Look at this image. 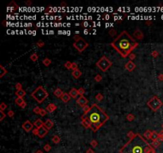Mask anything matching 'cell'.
Listing matches in <instances>:
<instances>
[{"label":"cell","instance_id":"1","mask_svg":"<svg viewBox=\"0 0 163 153\" xmlns=\"http://www.w3.org/2000/svg\"><path fill=\"white\" fill-rule=\"evenodd\" d=\"M110 46L120 55L123 58H126L133 50L138 46V43L127 33L123 31L119 34L112 42Z\"/></svg>","mask_w":163,"mask_h":153},{"label":"cell","instance_id":"2","mask_svg":"<svg viewBox=\"0 0 163 153\" xmlns=\"http://www.w3.org/2000/svg\"><path fill=\"white\" fill-rule=\"evenodd\" d=\"M81 117H85L90 121L91 129L94 132L99 131L109 120V116L97 104L92 105L88 113L84 114Z\"/></svg>","mask_w":163,"mask_h":153},{"label":"cell","instance_id":"3","mask_svg":"<svg viewBox=\"0 0 163 153\" xmlns=\"http://www.w3.org/2000/svg\"><path fill=\"white\" fill-rule=\"evenodd\" d=\"M152 146L140 134L135 133L119 150L120 153H149Z\"/></svg>","mask_w":163,"mask_h":153},{"label":"cell","instance_id":"4","mask_svg":"<svg viewBox=\"0 0 163 153\" xmlns=\"http://www.w3.org/2000/svg\"><path fill=\"white\" fill-rule=\"evenodd\" d=\"M30 96L38 104H42L46 98L48 97L49 93H48V92L43 88V86L40 85L32 92Z\"/></svg>","mask_w":163,"mask_h":153},{"label":"cell","instance_id":"5","mask_svg":"<svg viewBox=\"0 0 163 153\" xmlns=\"http://www.w3.org/2000/svg\"><path fill=\"white\" fill-rule=\"evenodd\" d=\"M96 65L102 71V72L105 73L111 67V65H112V62H111L107 57L104 55V56H102L101 57H100L99 60H98L97 62L96 63Z\"/></svg>","mask_w":163,"mask_h":153},{"label":"cell","instance_id":"6","mask_svg":"<svg viewBox=\"0 0 163 153\" xmlns=\"http://www.w3.org/2000/svg\"><path fill=\"white\" fill-rule=\"evenodd\" d=\"M146 105H147L152 111L155 113V112L159 110V109L162 107L163 102L161 100V99H159V98L157 97V96H153V97L147 101Z\"/></svg>","mask_w":163,"mask_h":153},{"label":"cell","instance_id":"7","mask_svg":"<svg viewBox=\"0 0 163 153\" xmlns=\"http://www.w3.org/2000/svg\"><path fill=\"white\" fill-rule=\"evenodd\" d=\"M73 47H74L76 50H77L79 53H82L83 51H85L87 48L88 47V43L86 42V41L84 39V38L81 37L80 39H78L77 41H75L73 42Z\"/></svg>","mask_w":163,"mask_h":153},{"label":"cell","instance_id":"8","mask_svg":"<svg viewBox=\"0 0 163 153\" xmlns=\"http://www.w3.org/2000/svg\"><path fill=\"white\" fill-rule=\"evenodd\" d=\"M34 126V124H32L29 120H27V121H26L21 124V128H22V129L25 131L26 132H29L31 130H33Z\"/></svg>","mask_w":163,"mask_h":153},{"label":"cell","instance_id":"9","mask_svg":"<svg viewBox=\"0 0 163 153\" xmlns=\"http://www.w3.org/2000/svg\"><path fill=\"white\" fill-rule=\"evenodd\" d=\"M124 67H125V69L127 70L128 72H132V71H134L135 69V68H136V65L132 61H128L125 64Z\"/></svg>","mask_w":163,"mask_h":153},{"label":"cell","instance_id":"10","mask_svg":"<svg viewBox=\"0 0 163 153\" xmlns=\"http://www.w3.org/2000/svg\"><path fill=\"white\" fill-rule=\"evenodd\" d=\"M77 103L80 106L81 108H83L84 106H85L88 105V99L85 97V96H81V97H80L78 98V99L77 100Z\"/></svg>","mask_w":163,"mask_h":153},{"label":"cell","instance_id":"11","mask_svg":"<svg viewBox=\"0 0 163 153\" xmlns=\"http://www.w3.org/2000/svg\"><path fill=\"white\" fill-rule=\"evenodd\" d=\"M14 103L18 106H19L20 108H25L26 107V105H27L26 102L24 100L23 98H20V97L16 98V99L14 100Z\"/></svg>","mask_w":163,"mask_h":153},{"label":"cell","instance_id":"12","mask_svg":"<svg viewBox=\"0 0 163 153\" xmlns=\"http://www.w3.org/2000/svg\"><path fill=\"white\" fill-rule=\"evenodd\" d=\"M133 36L138 40H142L144 38V34L140 29H136L133 33Z\"/></svg>","mask_w":163,"mask_h":153},{"label":"cell","instance_id":"13","mask_svg":"<svg viewBox=\"0 0 163 153\" xmlns=\"http://www.w3.org/2000/svg\"><path fill=\"white\" fill-rule=\"evenodd\" d=\"M48 132H49V130L45 126L41 127V128H38V136H38V137L41 138V139L44 138L45 136L48 134Z\"/></svg>","mask_w":163,"mask_h":153},{"label":"cell","instance_id":"14","mask_svg":"<svg viewBox=\"0 0 163 153\" xmlns=\"http://www.w3.org/2000/svg\"><path fill=\"white\" fill-rule=\"evenodd\" d=\"M18 9V6L17 4H16V2L14 1H12L7 6V10L10 12H14L15 11V10H17Z\"/></svg>","mask_w":163,"mask_h":153},{"label":"cell","instance_id":"15","mask_svg":"<svg viewBox=\"0 0 163 153\" xmlns=\"http://www.w3.org/2000/svg\"><path fill=\"white\" fill-rule=\"evenodd\" d=\"M81 125L86 129H88V128L91 129V123L85 117H81Z\"/></svg>","mask_w":163,"mask_h":153},{"label":"cell","instance_id":"16","mask_svg":"<svg viewBox=\"0 0 163 153\" xmlns=\"http://www.w3.org/2000/svg\"><path fill=\"white\" fill-rule=\"evenodd\" d=\"M44 126L47 128L48 130H50V129H52V128H53V126H54V123H53V121H52V120H50V119H47L46 121L44 122Z\"/></svg>","mask_w":163,"mask_h":153},{"label":"cell","instance_id":"17","mask_svg":"<svg viewBox=\"0 0 163 153\" xmlns=\"http://www.w3.org/2000/svg\"><path fill=\"white\" fill-rule=\"evenodd\" d=\"M57 108V105H55V104L53 103H51V104H49V105L46 106V111L48 112V113H53L54 111L56 110V109Z\"/></svg>","mask_w":163,"mask_h":153},{"label":"cell","instance_id":"18","mask_svg":"<svg viewBox=\"0 0 163 153\" xmlns=\"http://www.w3.org/2000/svg\"><path fill=\"white\" fill-rule=\"evenodd\" d=\"M71 97H70V95L69 92H64V94L62 95V97H61V100H62V102L64 103H68L69 101L70 100H71Z\"/></svg>","mask_w":163,"mask_h":153},{"label":"cell","instance_id":"19","mask_svg":"<svg viewBox=\"0 0 163 153\" xmlns=\"http://www.w3.org/2000/svg\"><path fill=\"white\" fill-rule=\"evenodd\" d=\"M81 75H82V73H81V71L79 69L73 70L72 72V76H73V78L75 79H79L81 76Z\"/></svg>","mask_w":163,"mask_h":153},{"label":"cell","instance_id":"20","mask_svg":"<svg viewBox=\"0 0 163 153\" xmlns=\"http://www.w3.org/2000/svg\"><path fill=\"white\" fill-rule=\"evenodd\" d=\"M69 93L70 97H71L72 98H74V99H76L77 96L79 95L78 94V89H77L76 88H72L71 89H70V91H69Z\"/></svg>","mask_w":163,"mask_h":153},{"label":"cell","instance_id":"21","mask_svg":"<svg viewBox=\"0 0 163 153\" xmlns=\"http://www.w3.org/2000/svg\"><path fill=\"white\" fill-rule=\"evenodd\" d=\"M63 94H64V92L62 91L61 89H60V88H57L53 91V95L57 98H61Z\"/></svg>","mask_w":163,"mask_h":153},{"label":"cell","instance_id":"22","mask_svg":"<svg viewBox=\"0 0 163 153\" xmlns=\"http://www.w3.org/2000/svg\"><path fill=\"white\" fill-rule=\"evenodd\" d=\"M15 95L17 96V97L23 98L26 95V92L23 89H19V90H17V91L15 92Z\"/></svg>","mask_w":163,"mask_h":153},{"label":"cell","instance_id":"23","mask_svg":"<svg viewBox=\"0 0 163 153\" xmlns=\"http://www.w3.org/2000/svg\"><path fill=\"white\" fill-rule=\"evenodd\" d=\"M34 125L37 128H39L41 127L44 126V122H43L41 119H37L36 121L34 122Z\"/></svg>","mask_w":163,"mask_h":153},{"label":"cell","instance_id":"24","mask_svg":"<svg viewBox=\"0 0 163 153\" xmlns=\"http://www.w3.org/2000/svg\"><path fill=\"white\" fill-rule=\"evenodd\" d=\"M8 73V71L2 65H0V78L3 77L4 75H6Z\"/></svg>","mask_w":163,"mask_h":153},{"label":"cell","instance_id":"25","mask_svg":"<svg viewBox=\"0 0 163 153\" xmlns=\"http://www.w3.org/2000/svg\"><path fill=\"white\" fill-rule=\"evenodd\" d=\"M42 63L45 66L48 67L51 65V63H52V61H51V59H50L49 57H45V59L42 60Z\"/></svg>","mask_w":163,"mask_h":153},{"label":"cell","instance_id":"26","mask_svg":"<svg viewBox=\"0 0 163 153\" xmlns=\"http://www.w3.org/2000/svg\"><path fill=\"white\" fill-rule=\"evenodd\" d=\"M52 141H53V144H57L60 143V142H61V138H60L59 136L55 135V136H53V137H52Z\"/></svg>","mask_w":163,"mask_h":153},{"label":"cell","instance_id":"27","mask_svg":"<svg viewBox=\"0 0 163 153\" xmlns=\"http://www.w3.org/2000/svg\"><path fill=\"white\" fill-rule=\"evenodd\" d=\"M158 136H159V133H157L156 131H153L152 132V134H151V138H150V140H157V138H158Z\"/></svg>","mask_w":163,"mask_h":153},{"label":"cell","instance_id":"28","mask_svg":"<svg viewBox=\"0 0 163 153\" xmlns=\"http://www.w3.org/2000/svg\"><path fill=\"white\" fill-rule=\"evenodd\" d=\"M150 145L152 146L153 148L155 149V148H157V147L161 145V142L158 141V140H154V141H152V143H151Z\"/></svg>","mask_w":163,"mask_h":153},{"label":"cell","instance_id":"29","mask_svg":"<svg viewBox=\"0 0 163 153\" xmlns=\"http://www.w3.org/2000/svg\"><path fill=\"white\" fill-rule=\"evenodd\" d=\"M151 134H152V132L150 130H146L145 132L143 134V136L145 137L146 140H150L151 138Z\"/></svg>","mask_w":163,"mask_h":153},{"label":"cell","instance_id":"30","mask_svg":"<svg viewBox=\"0 0 163 153\" xmlns=\"http://www.w3.org/2000/svg\"><path fill=\"white\" fill-rule=\"evenodd\" d=\"M108 34H109L111 37L115 38L116 35H117V31H116V30H115L114 28H111L108 31Z\"/></svg>","mask_w":163,"mask_h":153},{"label":"cell","instance_id":"31","mask_svg":"<svg viewBox=\"0 0 163 153\" xmlns=\"http://www.w3.org/2000/svg\"><path fill=\"white\" fill-rule=\"evenodd\" d=\"M135 116H134V114H132V113H128L126 116V119H127V121H129V122H131V121H133L135 120Z\"/></svg>","mask_w":163,"mask_h":153},{"label":"cell","instance_id":"32","mask_svg":"<svg viewBox=\"0 0 163 153\" xmlns=\"http://www.w3.org/2000/svg\"><path fill=\"white\" fill-rule=\"evenodd\" d=\"M29 58H30V60H31L32 61L36 62L37 60H38V55H37L36 53H34V54H32L31 55H30Z\"/></svg>","mask_w":163,"mask_h":153},{"label":"cell","instance_id":"33","mask_svg":"<svg viewBox=\"0 0 163 153\" xmlns=\"http://www.w3.org/2000/svg\"><path fill=\"white\" fill-rule=\"evenodd\" d=\"M96 100H98V101H102V100H104V95L102 93H100V92L97 93L96 95Z\"/></svg>","mask_w":163,"mask_h":153},{"label":"cell","instance_id":"34","mask_svg":"<svg viewBox=\"0 0 163 153\" xmlns=\"http://www.w3.org/2000/svg\"><path fill=\"white\" fill-rule=\"evenodd\" d=\"M72 62L69 61H65V63L64 64V68H66L67 69H71V68H72Z\"/></svg>","mask_w":163,"mask_h":153},{"label":"cell","instance_id":"35","mask_svg":"<svg viewBox=\"0 0 163 153\" xmlns=\"http://www.w3.org/2000/svg\"><path fill=\"white\" fill-rule=\"evenodd\" d=\"M102 79H103V76L100 75V74H96V76H95V77H94V80L96 81V82H100V81H102Z\"/></svg>","mask_w":163,"mask_h":153},{"label":"cell","instance_id":"36","mask_svg":"<svg viewBox=\"0 0 163 153\" xmlns=\"http://www.w3.org/2000/svg\"><path fill=\"white\" fill-rule=\"evenodd\" d=\"M90 108H91V106H89V105H85V106H84V107L82 108V110H83V112H84V114H86V113H88V112H89V110H90Z\"/></svg>","mask_w":163,"mask_h":153},{"label":"cell","instance_id":"37","mask_svg":"<svg viewBox=\"0 0 163 153\" xmlns=\"http://www.w3.org/2000/svg\"><path fill=\"white\" fill-rule=\"evenodd\" d=\"M7 108V105L6 103L4 102H2L1 104H0V111H3L6 110V109Z\"/></svg>","mask_w":163,"mask_h":153},{"label":"cell","instance_id":"38","mask_svg":"<svg viewBox=\"0 0 163 153\" xmlns=\"http://www.w3.org/2000/svg\"><path fill=\"white\" fill-rule=\"evenodd\" d=\"M41 110H42V108H41L40 107H38V106H37V107H35L34 109H33V112L37 114V115H40V113H41Z\"/></svg>","mask_w":163,"mask_h":153},{"label":"cell","instance_id":"39","mask_svg":"<svg viewBox=\"0 0 163 153\" xmlns=\"http://www.w3.org/2000/svg\"><path fill=\"white\" fill-rule=\"evenodd\" d=\"M90 144L92 147H94V148H96V147L98 146V142L97 140H92V141L90 142Z\"/></svg>","mask_w":163,"mask_h":153},{"label":"cell","instance_id":"40","mask_svg":"<svg viewBox=\"0 0 163 153\" xmlns=\"http://www.w3.org/2000/svg\"><path fill=\"white\" fill-rule=\"evenodd\" d=\"M36 45H37V46L38 48H42L43 46H45V42H43V41H42V40H39L38 42L36 43Z\"/></svg>","mask_w":163,"mask_h":153},{"label":"cell","instance_id":"41","mask_svg":"<svg viewBox=\"0 0 163 153\" xmlns=\"http://www.w3.org/2000/svg\"><path fill=\"white\" fill-rule=\"evenodd\" d=\"M150 54H151V56L154 57V58H157V57L159 56V53L157 50H153L151 52Z\"/></svg>","mask_w":163,"mask_h":153},{"label":"cell","instance_id":"42","mask_svg":"<svg viewBox=\"0 0 163 153\" xmlns=\"http://www.w3.org/2000/svg\"><path fill=\"white\" fill-rule=\"evenodd\" d=\"M85 93V89H84V88H82V87H81V88H80V89H78V94L80 96H84V94Z\"/></svg>","mask_w":163,"mask_h":153},{"label":"cell","instance_id":"43","mask_svg":"<svg viewBox=\"0 0 163 153\" xmlns=\"http://www.w3.org/2000/svg\"><path fill=\"white\" fill-rule=\"evenodd\" d=\"M7 116V114H5L3 111H0V121H2L5 117Z\"/></svg>","mask_w":163,"mask_h":153},{"label":"cell","instance_id":"44","mask_svg":"<svg viewBox=\"0 0 163 153\" xmlns=\"http://www.w3.org/2000/svg\"><path fill=\"white\" fill-rule=\"evenodd\" d=\"M43 149H44L45 152H50L51 150V146L49 144H45V146L43 147Z\"/></svg>","mask_w":163,"mask_h":153},{"label":"cell","instance_id":"45","mask_svg":"<svg viewBox=\"0 0 163 153\" xmlns=\"http://www.w3.org/2000/svg\"><path fill=\"white\" fill-rule=\"evenodd\" d=\"M135 135V133L133 132L132 131H129V132H127V137H128L129 139H131L132 137H134Z\"/></svg>","mask_w":163,"mask_h":153},{"label":"cell","instance_id":"46","mask_svg":"<svg viewBox=\"0 0 163 153\" xmlns=\"http://www.w3.org/2000/svg\"><path fill=\"white\" fill-rule=\"evenodd\" d=\"M48 112L46 111V109H44V108H42V110H41V113H40V116H46V114H47Z\"/></svg>","mask_w":163,"mask_h":153},{"label":"cell","instance_id":"47","mask_svg":"<svg viewBox=\"0 0 163 153\" xmlns=\"http://www.w3.org/2000/svg\"><path fill=\"white\" fill-rule=\"evenodd\" d=\"M78 69V65H77V63H76V62H72V68H71V69L73 71V70H76V69Z\"/></svg>","mask_w":163,"mask_h":153},{"label":"cell","instance_id":"48","mask_svg":"<svg viewBox=\"0 0 163 153\" xmlns=\"http://www.w3.org/2000/svg\"><path fill=\"white\" fill-rule=\"evenodd\" d=\"M15 89H17V90L21 89H22V84H21V83H19V82L16 83V84H15Z\"/></svg>","mask_w":163,"mask_h":153},{"label":"cell","instance_id":"49","mask_svg":"<svg viewBox=\"0 0 163 153\" xmlns=\"http://www.w3.org/2000/svg\"><path fill=\"white\" fill-rule=\"evenodd\" d=\"M128 57H129V59H130V61H133V60H135V57H136V55L134 54V53H131L130 54V55L128 56Z\"/></svg>","mask_w":163,"mask_h":153},{"label":"cell","instance_id":"50","mask_svg":"<svg viewBox=\"0 0 163 153\" xmlns=\"http://www.w3.org/2000/svg\"><path fill=\"white\" fill-rule=\"evenodd\" d=\"M7 116L10 117V118H12V117H14V113L13 110H9L7 113Z\"/></svg>","mask_w":163,"mask_h":153},{"label":"cell","instance_id":"51","mask_svg":"<svg viewBox=\"0 0 163 153\" xmlns=\"http://www.w3.org/2000/svg\"><path fill=\"white\" fill-rule=\"evenodd\" d=\"M32 133L34 134V136H38V128H34V129H33L32 130Z\"/></svg>","mask_w":163,"mask_h":153},{"label":"cell","instance_id":"52","mask_svg":"<svg viewBox=\"0 0 163 153\" xmlns=\"http://www.w3.org/2000/svg\"><path fill=\"white\" fill-rule=\"evenodd\" d=\"M80 38H81V37H80L79 34H76V35H74V37H73V39H74V42H75V41L78 40V39H80Z\"/></svg>","mask_w":163,"mask_h":153},{"label":"cell","instance_id":"53","mask_svg":"<svg viewBox=\"0 0 163 153\" xmlns=\"http://www.w3.org/2000/svg\"><path fill=\"white\" fill-rule=\"evenodd\" d=\"M145 24H146V26H151V24H152V22H151L150 20H146V21L145 22Z\"/></svg>","mask_w":163,"mask_h":153},{"label":"cell","instance_id":"54","mask_svg":"<svg viewBox=\"0 0 163 153\" xmlns=\"http://www.w3.org/2000/svg\"><path fill=\"white\" fill-rule=\"evenodd\" d=\"M25 3H26V6L29 7V6H31V5H32V1H30V0H28V1L25 2Z\"/></svg>","mask_w":163,"mask_h":153},{"label":"cell","instance_id":"55","mask_svg":"<svg viewBox=\"0 0 163 153\" xmlns=\"http://www.w3.org/2000/svg\"><path fill=\"white\" fill-rule=\"evenodd\" d=\"M81 25H82V26H84V27H88L89 26V23H87V22H84V23H82Z\"/></svg>","mask_w":163,"mask_h":153},{"label":"cell","instance_id":"56","mask_svg":"<svg viewBox=\"0 0 163 153\" xmlns=\"http://www.w3.org/2000/svg\"><path fill=\"white\" fill-rule=\"evenodd\" d=\"M157 78H158V80L159 81H163V74L162 73H161V74H159L158 75V76H157Z\"/></svg>","mask_w":163,"mask_h":153},{"label":"cell","instance_id":"57","mask_svg":"<svg viewBox=\"0 0 163 153\" xmlns=\"http://www.w3.org/2000/svg\"><path fill=\"white\" fill-rule=\"evenodd\" d=\"M86 153H95V152H94V151H93V150H92V148H88V149L86 151Z\"/></svg>","mask_w":163,"mask_h":153},{"label":"cell","instance_id":"58","mask_svg":"<svg viewBox=\"0 0 163 153\" xmlns=\"http://www.w3.org/2000/svg\"><path fill=\"white\" fill-rule=\"evenodd\" d=\"M149 153H157V152H156V151H155V149H154V148H153V147H152L150 151L149 152Z\"/></svg>","mask_w":163,"mask_h":153},{"label":"cell","instance_id":"59","mask_svg":"<svg viewBox=\"0 0 163 153\" xmlns=\"http://www.w3.org/2000/svg\"><path fill=\"white\" fill-rule=\"evenodd\" d=\"M34 153H44V152H43L42 150H37V151H36Z\"/></svg>","mask_w":163,"mask_h":153},{"label":"cell","instance_id":"60","mask_svg":"<svg viewBox=\"0 0 163 153\" xmlns=\"http://www.w3.org/2000/svg\"><path fill=\"white\" fill-rule=\"evenodd\" d=\"M61 7H65V6H66V3H65V2H61Z\"/></svg>","mask_w":163,"mask_h":153},{"label":"cell","instance_id":"61","mask_svg":"<svg viewBox=\"0 0 163 153\" xmlns=\"http://www.w3.org/2000/svg\"><path fill=\"white\" fill-rule=\"evenodd\" d=\"M84 33H85V34H88V30H87V29L85 30V32Z\"/></svg>","mask_w":163,"mask_h":153},{"label":"cell","instance_id":"62","mask_svg":"<svg viewBox=\"0 0 163 153\" xmlns=\"http://www.w3.org/2000/svg\"><path fill=\"white\" fill-rule=\"evenodd\" d=\"M162 129H163V124H162Z\"/></svg>","mask_w":163,"mask_h":153}]
</instances>
